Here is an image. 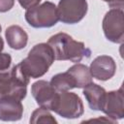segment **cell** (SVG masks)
Masks as SVG:
<instances>
[{
    "mask_svg": "<svg viewBox=\"0 0 124 124\" xmlns=\"http://www.w3.org/2000/svg\"><path fill=\"white\" fill-rule=\"evenodd\" d=\"M5 37L8 46L16 50L22 49L28 42V35L19 25H11L5 31Z\"/></svg>",
    "mask_w": 124,
    "mask_h": 124,
    "instance_id": "obj_13",
    "label": "cell"
},
{
    "mask_svg": "<svg viewBox=\"0 0 124 124\" xmlns=\"http://www.w3.org/2000/svg\"><path fill=\"white\" fill-rule=\"evenodd\" d=\"M51 110L63 118L75 119L83 114L84 107L78 94L64 91L58 93Z\"/></svg>",
    "mask_w": 124,
    "mask_h": 124,
    "instance_id": "obj_5",
    "label": "cell"
},
{
    "mask_svg": "<svg viewBox=\"0 0 124 124\" xmlns=\"http://www.w3.org/2000/svg\"><path fill=\"white\" fill-rule=\"evenodd\" d=\"M47 44L51 46L55 60L71 61L74 63L80 62L84 57L91 55V50L85 46L82 42L74 40L70 35L60 32L51 36Z\"/></svg>",
    "mask_w": 124,
    "mask_h": 124,
    "instance_id": "obj_2",
    "label": "cell"
},
{
    "mask_svg": "<svg viewBox=\"0 0 124 124\" xmlns=\"http://www.w3.org/2000/svg\"><path fill=\"white\" fill-rule=\"evenodd\" d=\"M103 1L107 2L111 9L112 8L122 9L123 8V5H124V0H103Z\"/></svg>",
    "mask_w": 124,
    "mask_h": 124,
    "instance_id": "obj_20",
    "label": "cell"
},
{
    "mask_svg": "<svg viewBox=\"0 0 124 124\" xmlns=\"http://www.w3.org/2000/svg\"><path fill=\"white\" fill-rule=\"evenodd\" d=\"M1 30H2V27H1V25H0V34H1Z\"/></svg>",
    "mask_w": 124,
    "mask_h": 124,
    "instance_id": "obj_22",
    "label": "cell"
},
{
    "mask_svg": "<svg viewBox=\"0 0 124 124\" xmlns=\"http://www.w3.org/2000/svg\"><path fill=\"white\" fill-rule=\"evenodd\" d=\"M50 85L55 89L56 92H64L69 91L73 88H76V82L73 78V77L68 73H59L55 76H53L49 81Z\"/></svg>",
    "mask_w": 124,
    "mask_h": 124,
    "instance_id": "obj_15",
    "label": "cell"
},
{
    "mask_svg": "<svg viewBox=\"0 0 124 124\" xmlns=\"http://www.w3.org/2000/svg\"><path fill=\"white\" fill-rule=\"evenodd\" d=\"M15 5V0H0V13L10 11Z\"/></svg>",
    "mask_w": 124,
    "mask_h": 124,
    "instance_id": "obj_18",
    "label": "cell"
},
{
    "mask_svg": "<svg viewBox=\"0 0 124 124\" xmlns=\"http://www.w3.org/2000/svg\"><path fill=\"white\" fill-rule=\"evenodd\" d=\"M105 37L115 44H122L124 41V13L122 9L112 8L106 13L103 22Z\"/></svg>",
    "mask_w": 124,
    "mask_h": 124,
    "instance_id": "obj_6",
    "label": "cell"
},
{
    "mask_svg": "<svg viewBox=\"0 0 124 124\" xmlns=\"http://www.w3.org/2000/svg\"><path fill=\"white\" fill-rule=\"evenodd\" d=\"M88 4L86 0H59L57 14L59 20L66 24L79 22L87 14Z\"/></svg>",
    "mask_w": 124,
    "mask_h": 124,
    "instance_id": "obj_7",
    "label": "cell"
},
{
    "mask_svg": "<svg viewBox=\"0 0 124 124\" xmlns=\"http://www.w3.org/2000/svg\"><path fill=\"white\" fill-rule=\"evenodd\" d=\"M83 96L85 97L89 108L93 110H101L106 96V90L101 85L90 82L83 87Z\"/></svg>",
    "mask_w": 124,
    "mask_h": 124,
    "instance_id": "obj_12",
    "label": "cell"
},
{
    "mask_svg": "<svg viewBox=\"0 0 124 124\" xmlns=\"http://www.w3.org/2000/svg\"><path fill=\"white\" fill-rule=\"evenodd\" d=\"M101 110L108 118L114 122L124 117V92L122 87L117 90L106 92Z\"/></svg>",
    "mask_w": 124,
    "mask_h": 124,
    "instance_id": "obj_8",
    "label": "cell"
},
{
    "mask_svg": "<svg viewBox=\"0 0 124 124\" xmlns=\"http://www.w3.org/2000/svg\"><path fill=\"white\" fill-rule=\"evenodd\" d=\"M54 53L47 43L35 45L28 52V55L17 64L20 72L26 78H38L47 73L54 62Z\"/></svg>",
    "mask_w": 124,
    "mask_h": 124,
    "instance_id": "obj_1",
    "label": "cell"
},
{
    "mask_svg": "<svg viewBox=\"0 0 124 124\" xmlns=\"http://www.w3.org/2000/svg\"><path fill=\"white\" fill-rule=\"evenodd\" d=\"M30 123L32 124H38V123H51V124H56L57 120L52 116L50 111L45 108H36L30 117L29 120Z\"/></svg>",
    "mask_w": 124,
    "mask_h": 124,
    "instance_id": "obj_16",
    "label": "cell"
},
{
    "mask_svg": "<svg viewBox=\"0 0 124 124\" xmlns=\"http://www.w3.org/2000/svg\"><path fill=\"white\" fill-rule=\"evenodd\" d=\"M3 48H4V41H3V39H2V37L0 35V53L2 52Z\"/></svg>",
    "mask_w": 124,
    "mask_h": 124,
    "instance_id": "obj_21",
    "label": "cell"
},
{
    "mask_svg": "<svg viewBox=\"0 0 124 124\" xmlns=\"http://www.w3.org/2000/svg\"><path fill=\"white\" fill-rule=\"evenodd\" d=\"M17 1H18L19 5L23 9L28 10L30 8H33V7L37 6V5H39L42 0H17Z\"/></svg>",
    "mask_w": 124,
    "mask_h": 124,
    "instance_id": "obj_19",
    "label": "cell"
},
{
    "mask_svg": "<svg viewBox=\"0 0 124 124\" xmlns=\"http://www.w3.org/2000/svg\"><path fill=\"white\" fill-rule=\"evenodd\" d=\"M67 72L73 77L76 82V88H83L92 82V75L89 68L80 63H77L70 67Z\"/></svg>",
    "mask_w": 124,
    "mask_h": 124,
    "instance_id": "obj_14",
    "label": "cell"
},
{
    "mask_svg": "<svg viewBox=\"0 0 124 124\" xmlns=\"http://www.w3.org/2000/svg\"><path fill=\"white\" fill-rule=\"evenodd\" d=\"M13 62L12 57L9 53H0V79L8 78L13 69Z\"/></svg>",
    "mask_w": 124,
    "mask_h": 124,
    "instance_id": "obj_17",
    "label": "cell"
},
{
    "mask_svg": "<svg viewBox=\"0 0 124 124\" xmlns=\"http://www.w3.org/2000/svg\"><path fill=\"white\" fill-rule=\"evenodd\" d=\"M23 114V106L21 101L7 98L0 100V120L1 121H18Z\"/></svg>",
    "mask_w": 124,
    "mask_h": 124,
    "instance_id": "obj_11",
    "label": "cell"
},
{
    "mask_svg": "<svg viewBox=\"0 0 124 124\" xmlns=\"http://www.w3.org/2000/svg\"><path fill=\"white\" fill-rule=\"evenodd\" d=\"M31 93L36 103L48 110L52 109L58 95V92L55 91L50 83L44 79H40L31 85Z\"/></svg>",
    "mask_w": 124,
    "mask_h": 124,
    "instance_id": "obj_9",
    "label": "cell"
},
{
    "mask_svg": "<svg viewBox=\"0 0 124 124\" xmlns=\"http://www.w3.org/2000/svg\"><path fill=\"white\" fill-rule=\"evenodd\" d=\"M92 78L98 80H108L116 72V64L111 56L100 55L97 56L90 64L89 67Z\"/></svg>",
    "mask_w": 124,
    "mask_h": 124,
    "instance_id": "obj_10",
    "label": "cell"
},
{
    "mask_svg": "<svg viewBox=\"0 0 124 124\" xmlns=\"http://www.w3.org/2000/svg\"><path fill=\"white\" fill-rule=\"evenodd\" d=\"M24 17L27 23L34 28H49L59 20L57 7L50 1H46L26 10Z\"/></svg>",
    "mask_w": 124,
    "mask_h": 124,
    "instance_id": "obj_3",
    "label": "cell"
},
{
    "mask_svg": "<svg viewBox=\"0 0 124 124\" xmlns=\"http://www.w3.org/2000/svg\"><path fill=\"white\" fill-rule=\"evenodd\" d=\"M29 78L23 76L17 65H14L12 73L8 78L0 79V100L13 98L23 100L27 94Z\"/></svg>",
    "mask_w": 124,
    "mask_h": 124,
    "instance_id": "obj_4",
    "label": "cell"
}]
</instances>
